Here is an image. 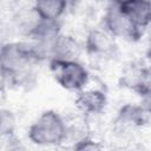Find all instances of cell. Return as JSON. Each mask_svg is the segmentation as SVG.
I'll use <instances>...</instances> for the list:
<instances>
[{"instance_id": "1", "label": "cell", "mask_w": 151, "mask_h": 151, "mask_svg": "<svg viewBox=\"0 0 151 151\" xmlns=\"http://www.w3.org/2000/svg\"><path fill=\"white\" fill-rule=\"evenodd\" d=\"M35 46L22 42H8L0 47V72L2 76L17 77L40 58Z\"/></svg>"}, {"instance_id": "2", "label": "cell", "mask_w": 151, "mask_h": 151, "mask_svg": "<svg viewBox=\"0 0 151 151\" xmlns=\"http://www.w3.org/2000/svg\"><path fill=\"white\" fill-rule=\"evenodd\" d=\"M67 127L64 119L55 111L42 112L29 126L28 137L38 145H55L66 138Z\"/></svg>"}, {"instance_id": "3", "label": "cell", "mask_w": 151, "mask_h": 151, "mask_svg": "<svg viewBox=\"0 0 151 151\" xmlns=\"http://www.w3.org/2000/svg\"><path fill=\"white\" fill-rule=\"evenodd\" d=\"M50 66L57 83L66 90L79 91L87 84L88 72L76 59L53 58Z\"/></svg>"}, {"instance_id": "4", "label": "cell", "mask_w": 151, "mask_h": 151, "mask_svg": "<svg viewBox=\"0 0 151 151\" xmlns=\"http://www.w3.org/2000/svg\"><path fill=\"white\" fill-rule=\"evenodd\" d=\"M104 25L106 31L112 37L119 38H137L140 35V29H138L118 8L117 4L111 5L104 17Z\"/></svg>"}, {"instance_id": "5", "label": "cell", "mask_w": 151, "mask_h": 151, "mask_svg": "<svg viewBox=\"0 0 151 151\" xmlns=\"http://www.w3.org/2000/svg\"><path fill=\"white\" fill-rule=\"evenodd\" d=\"M119 11L138 28L144 29L150 22V0H120Z\"/></svg>"}, {"instance_id": "6", "label": "cell", "mask_w": 151, "mask_h": 151, "mask_svg": "<svg viewBox=\"0 0 151 151\" xmlns=\"http://www.w3.org/2000/svg\"><path fill=\"white\" fill-rule=\"evenodd\" d=\"M77 106L86 114H97L106 105V96L99 90H87L79 93L76 99Z\"/></svg>"}, {"instance_id": "7", "label": "cell", "mask_w": 151, "mask_h": 151, "mask_svg": "<svg viewBox=\"0 0 151 151\" xmlns=\"http://www.w3.org/2000/svg\"><path fill=\"white\" fill-rule=\"evenodd\" d=\"M67 0H35L34 11L38 18L57 21L66 11Z\"/></svg>"}, {"instance_id": "8", "label": "cell", "mask_w": 151, "mask_h": 151, "mask_svg": "<svg viewBox=\"0 0 151 151\" xmlns=\"http://www.w3.org/2000/svg\"><path fill=\"white\" fill-rule=\"evenodd\" d=\"M86 47L93 54H107L114 47L113 37L107 31H92L87 37Z\"/></svg>"}, {"instance_id": "9", "label": "cell", "mask_w": 151, "mask_h": 151, "mask_svg": "<svg viewBox=\"0 0 151 151\" xmlns=\"http://www.w3.org/2000/svg\"><path fill=\"white\" fill-rule=\"evenodd\" d=\"M15 126V118L12 111L0 107V136L11 134Z\"/></svg>"}]
</instances>
